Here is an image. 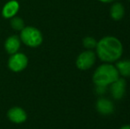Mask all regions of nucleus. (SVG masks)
I'll use <instances>...</instances> for the list:
<instances>
[{
    "instance_id": "obj_1",
    "label": "nucleus",
    "mask_w": 130,
    "mask_h": 129,
    "mask_svg": "<svg viewBox=\"0 0 130 129\" xmlns=\"http://www.w3.org/2000/svg\"><path fill=\"white\" fill-rule=\"evenodd\" d=\"M96 53L102 61L113 62L119 59L122 55V44L116 37L105 36L102 38L96 44Z\"/></svg>"
},
{
    "instance_id": "obj_2",
    "label": "nucleus",
    "mask_w": 130,
    "mask_h": 129,
    "mask_svg": "<svg viewBox=\"0 0 130 129\" xmlns=\"http://www.w3.org/2000/svg\"><path fill=\"white\" fill-rule=\"evenodd\" d=\"M118 70L111 65L104 64L98 67L93 75V81L98 87L105 88L119 79Z\"/></svg>"
},
{
    "instance_id": "obj_3",
    "label": "nucleus",
    "mask_w": 130,
    "mask_h": 129,
    "mask_svg": "<svg viewBox=\"0 0 130 129\" xmlns=\"http://www.w3.org/2000/svg\"><path fill=\"white\" fill-rule=\"evenodd\" d=\"M20 39L24 44L31 48H36L43 43V34L41 31L34 27H25L21 31Z\"/></svg>"
},
{
    "instance_id": "obj_4",
    "label": "nucleus",
    "mask_w": 130,
    "mask_h": 129,
    "mask_svg": "<svg viewBox=\"0 0 130 129\" xmlns=\"http://www.w3.org/2000/svg\"><path fill=\"white\" fill-rule=\"evenodd\" d=\"M28 59L25 54L16 52L11 55L8 60V67L11 71L14 72H19L23 71L27 66Z\"/></svg>"
},
{
    "instance_id": "obj_5",
    "label": "nucleus",
    "mask_w": 130,
    "mask_h": 129,
    "mask_svg": "<svg viewBox=\"0 0 130 129\" xmlns=\"http://www.w3.org/2000/svg\"><path fill=\"white\" fill-rule=\"evenodd\" d=\"M96 61V54L91 50H87L78 56L76 59V66L80 70H88L91 68Z\"/></svg>"
},
{
    "instance_id": "obj_6",
    "label": "nucleus",
    "mask_w": 130,
    "mask_h": 129,
    "mask_svg": "<svg viewBox=\"0 0 130 129\" xmlns=\"http://www.w3.org/2000/svg\"><path fill=\"white\" fill-rule=\"evenodd\" d=\"M7 117L12 122L15 124H21L24 123L27 119V112L21 107H12L7 112Z\"/></svg>"
},
{
    "instance_id": "obj_7",
    "label": "nucleus",
    "mask_w": 130,
    "mask_h": 129,
    "mask_svg": "<svg viewBox=\"0 0 130 129\" xmlns=\"http://www.w3.org/2000/svg\"><path fill=\"white\" fill-rule=\"evenodd\" d=\"M20 9V5L16 0H11L4 5L2 9V15L5 19H12L17 14Z\"/></svg>"
},
{
    "instance_id": "obj_8",
    "label": "nucleus",
    "mask_w": 130,
    "mask_h": 129,
    "mask_svg": "<svg viewBox=\"0 0 130 129\" xmlns=\"http://www.w3.org/2000/svg\"><path fill=\"white\" fill-rule=\"evenodd\" d=\"M21 39L18 35H11L5 40V50L10 55L18 52L21 48Z\"/></svg>"
},
{
    "instance_id": "obj_9",
    "label": "nucleus",
    "mask_w": 130,
    "mask_h": 129,
    "mask_svg": "<svg viewBox=\"0 0 130 129\" xmlns=\"http://www.w3.org/2000/svg\"><path fill=\"white\" fill-rule=\"evenodd\" d=\"M126 81L123 79H118L111 84V92L114 99H121L125 93Z\"/></svg>"
},
{
    "instance_id": "obj_10",
    "label": "nucleus",
    "mask_w": 130,
    "mask_h": 129,
    "mask_svg": "<svg viewBox=\"0 0 130 129\" xmlns=\"http://www.w3.org/2000/svg\"><path fill=\"white\" fill-rule=\"evenodd\" d=\"M96 109L101 114L108 115V114H111L113 112L114 106L110 100L105 99V98H101L96 103Z\"/></svg>"
},
{
    "instance_id": "obj_11",
    "label": "nucleus",
    "mask_w": 130,
    "mask_h": 129,
    "mask_svg": "<svg viewBox=\"0 0 130 129\" xmlns=\"http://www.w3.org/2000/svg\"><path fill=\"white\" fill-rule=\"evenodd\" d=\"M124 13H125V10L120 3H115L114 5L111 6V11H110V14L111 17L112 18L114 21H120L123 18Z\"/></svg>"
},
{
    "instance_id": "obj_12",
    "label": "nucleus",
    "mask_w": 130,
    "mask_h": 129,
    "mask_svg": "<svg viewBox=\"0 0 130 129\" xmlns=\"http://www.w3.org/2000/svg\"><path fill=\"white\" fill-rule=\"evenodd\" d=\"M116 68L118 70L119 73L125 77H129L130 76V61H120L118 62L116 65Z\"/></svg>"
},
{
    "instance_id": "obj_13",
    "label": "nucleus",
    "mask_w": 130,
    "mask_h": 129,
    "mask_svg": "<svg viewBox=\"0 0 130 129\" xmlns=\"http://www.w3.org/2000/svg\"><path fill=\"white\" fill-rule=\"evenodd\" d=\"M10 23H11V27H12L14 30H17V31H21V30L25 28L24 21L20 17H16V16L12 17V19H11Z\"/></svg>"
},
{
    "instance_id": "obj_14",
    "label": "nucleus",
    "mask_w": 130,
    "mask_h": 129,
    "mask_svg": "<svg viewBox=\"0 0 130 129\" xmlns=\"http://www.w3.org/2000/svg\"><path fill=\"white\" fill-rule=\"evenodd\" d=\"M83 44L84 47L87 49H93V48H96V44H98V42L95 40V38L93 37H85L83 39Z\"/></svg>"
},
{
    "instance_id": "obj_15",
    "label": "nucleus",
    "mask_w": 130,
    "mask_h": 129,
    "mask_svg": "<svg viewBox=\"0 0 130 129\" xmlns=\"http://www.w3.org/2000/svg\"><path fill=\"white\" fill-rule=\"evenodd\" d=\"M100 2H103V3H111V2L114 1V0H99Z\"/></svg>"
},
{
    "instance_id": "obj_16",
    "label": "nucleus",
    "mask_w": 130,
    "mask_h": 129,
    "mask_svg": "<svg viewBox=\"0 0 130 129\" xmlns=\"http://www.w3.org/2000/svg\"><path fill=\"white\" fill-rule=\"evenodd\" d=\"M120 129H130V126H128V125H127V126H123Z\"/></svg>"
}]
</instances>
